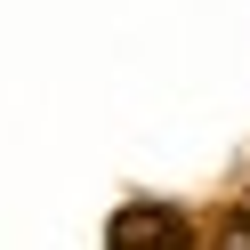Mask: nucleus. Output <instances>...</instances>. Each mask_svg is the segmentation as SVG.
<instances>
[{"instance_id": "f257e3e1", "label": "nucleus", "mask_w": 250, "mask_h": 250, "mask_svg": "<svg viewBox=\"0 0 250 250\" xmlns=\"http://www.w3.org/2000/svg\"><path fill=\"white\" fill-rule=\"evenodd\" d=\"M105 250H202V242H194V218L186 210L129 202V210H113V226H105Z\"/></svg>"}, {"instance_id": "f03ea898", "label": "nucleus", "mask_w": 250, "mask_h": 250, "mask_svg": "<svg viewBox=\"0 0 250 250\" xmlns=\"http://www.w3.org/2000/svg\"><path fill=\"white\" fill-rule=\"evenodd\" d=\"M218 250H250V218H226V242Z\"/></svg>"}, {"instance_id": "7ed1b4c3", "label": "nucleus", "mask_w": 250, "mask_h": 250, "mask_svg": "<svg viewBox=\"0 0 250 250\" xmlns=\"http://www.w3.org/2000/svg\"><path fill=\"white\" fill-rule=\"evenodd\" d=\"M234 218H250V194H242V210H234Z\"/></svg>"}]
</instances>
